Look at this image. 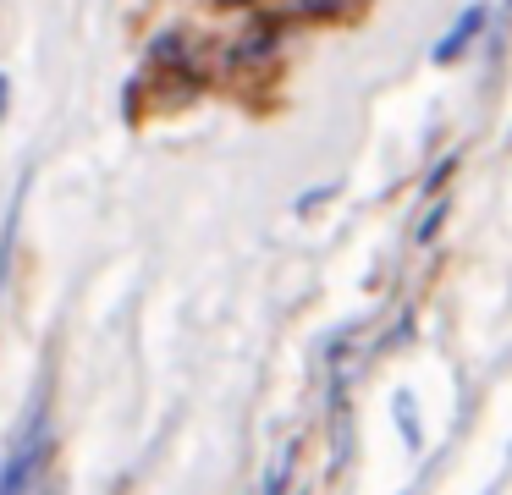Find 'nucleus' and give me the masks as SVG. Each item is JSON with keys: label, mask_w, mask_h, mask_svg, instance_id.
<instances>
[{"label": "nucleus", "mask_w": 512, "mask_h": 495, "mask_svg": "<svg viewBox=\"0 0 512 495\" xmlns=\"http://www.w3.org/2000/svg\"><path fill=\"white\" fill-rule=\"evenodd\" d=\"M479 33H485V6H468L463 17H457L452 28H446V39L435 44V61H441V66L463 61V50H468V44L479 39Z\"/></svg>", "instance_id": "1"}, {"label": "nucleus", "mask_w": 512, "mask_h": 495, "mask_svg": "<svg viewBox=\"0 0 512 495\" xmlns=\"http://www.w3.org/2000/svg\"><path fill=\"white\" fill-rule=\"evenodd\" d=\"M364 0H287L281 6V17L287 22H331V17H347V11H358Z\"/></svg>", "instance_id": "2"}, {"label": "nucleus", "mask_w": 512, "mask_h": 495, "mask_svg": "<svg viewBox=\"0 0 512 495\" xmlns=\"http://www.w3.org/2000/svg\"><path fill=\"white\" fill-rule=\"evenodd\" d=\"M34 468H39V451H17L6 462V473H0V495H23L34 484Z\"/></svg>", "instance_id": "3"}, {"label": "nucleus", "mask_w": 512, "mask_h": 495, "mask_svg": "<svg viewBox=\"0 0 512 495\" xmlns=\"http://www.w3.org/2000/svg\"><path fill=\"white\" fill-rule=\"evenodd\" d=\"M287 451H281V457H276V468H270V479H265V495H281V484H287Z\"/></svg>", "instance_id": "4"}, {"label": "nucleus", "mask_w": 512, "mask_h": 495, "mask_svg": "<svg viewBox=\"0 0 512 495\" xmlns=\"http://www.w3.org/2000/svg\"><path fill=\"white\" fill-rule=\"evenodd\" d=\"M6 105H12V83H6V72H0V121H6Z\"/></svg>", "instance_id": "5"}, {"label": "nucleus", "mask_w": 512, "mask_h": 495, "mask_svg": "<svg viewBox=\"0 0 512 495\" xmlns=\"http://www.w3.org/2000/svg\"><path fill=\"white\" fill-rule=\"evenodd\" d=\"M221 6H254V0H221Z\"/></svg>", "instance_id": "6"}, {"label": "nucleus", "mask_w": 512, "mask_h": 495, "mask_svg": "<svg viewBox=\"0 0 512 495\" xmlns=\"http://www.w3.org/2000/svg\"><path fill=\"white\" fill-rule=\"evenodd\" d=\"M50 495H61V490H50Z\"/></svg>", "instance_id": "7"}]
</instances>
